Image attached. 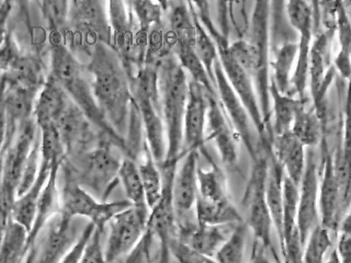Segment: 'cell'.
<instances>
[{
    "label": "cell",
    "instance_id": "cell-23",
    "mask_svg": "<svg viewBox=\"0 0 351 263\" xmlns=\"http://www.w3.org/2000/svg\"><path fill=\"white\" fill-rule=\"evenodd\" d=\"M291 27L288 32L285 33L283 40H279L274 45V49H270V68H271V82H274L280 92L292 96V77H293L294 68H295L296 60L299 54V40L291 38L287 34L293 31ZM299 38V36H298Z\"/></svg>",
    "mask_w": 351,
    "mask_h": 263
},
{
    "label": "cell",
    "instance_id": "cell-49",
    "mask_svg": "<svg viewBox=\"0 0 351 263\" xmlns=\"http://www.w3.org/2000/svg\"><path fill=\"white\" fill-rule=\"evenodd\" d=\"M267 253H268V251L263 248V245L255 240L248 263H271Z\"/></svg>",
    "mask_w": 351,
    "mask_h": 263
},
{
    "label": "cell",
    "instance_id": "cell-20",
    "mask_svg": "<svg viewBox=\"0 0 351 263\" xmlns=\"http://www.w3.org/2000/svg\"><path fill=\"white\" fill-rule=\"evenodd\" d=\"M206 138L214 142L223 164L230 167L235 166L239 160V136L228 115L225 114L217 96L213 95H208Z\"/></svg>",
    "mask_w": 351,
    "mask_h": 263
},
{
    "label": "cell",
    "instance_id": "cell-13",
    "mask_svg": "<svg viewBox=\"0 0 351 263\" xmlns=\"http://www.w3.org/2000/svg\"><path fill=\"white\" fill-rule=\"evenodd\" d=\"M214 86L219 103L222 105L225 114L228 115V120L233 125L239 140L244 142L245 147L254 162L263 153L261 140L250 113L225 76L219 60L214 66Z\"/></svg>",
    "mask_w": 351,
    "mask_h": 263
},
{
    "label": "cell",
    "instance_id": "cell-52",
    "mask_svg": "<svg viewBox=\"0 0 351 263\" xmlns=\"http://www.w3.org/2000/svg\"><path fill=\"white\" fill-rule=\"evenodd\" d=\"M147 263H156V262H154V261H153V260H151V261H148V262H147Z\"/></svg>",
    "mask_w": 351,
    "mask_h": 263
},
{
    "label": "cell",
    "instance_id": "cell-4",
    "mask_svg": "<svg viewBox=\"0 0 351 263\" xmlns=\"http://www.w3.org/2000/svg\"><path fill=\"white\" fill-rule=\"evenodd\" d=\"M195 10L203 27H206V30L217 44L219 63L222 65L225 76L250 113L259 140H261V151H263V148L272 145L274 135L267 129L265 121H263L261 103H259L254 80L245 69L241 68V65L233 58V55L230 51V43L228 42V36H224L214 25L211 19V14L208 10V3H195Z\"/></svg>",
    "mask_w": 351,
    "mask_h": 263
},
{
    "label": "cell",
    "instance_id": "cell-35",
    "mask_svg": "<svg viewBox=\"0 0 351 263\" xmlns=\"http://www.w3.org/2000/svg\"><path fill=\"white\" fill-rule=\"evenodd\" d=\"M292 134L306 148H316L321 145L324 136V122L314 108L302 107L296 113Z\"/></svg>",
    "mask_w": 351,
    "mask_h": 263
},
{
    "label": "cell",
    "instance_id": "cell-51",
    "mask_svg": "<svg viewBox=\"0 0 351 263\" xmlns=\"http://www.w3.org/2000/svg\"><path fill=\"white\" fill-rule=\"evenodd\" d=\"M25 263H34V249H33V247L29 250V252H27V259H25Z\"/></svg>",
    "mask_w": 351,
    "mask_h": 263
},
{
    "label": "cell",
    "instance_id": "cell-31",
    "mask_svg": "<svg viewBox=\"0 0 351 263\" xmlns=\"http://www.w3.org/2000/svg\"><path fill=\"white\" fill-rule=\"evenodd\" d=\"M270 99H271V112L274 123L271 125L272 134L281 135L292 129L296 113L306 102L302 101L296 97L289 96L280 92L274 82L270 80Z\"/></svg>",
    "mask_w": 351,
    "mask_h": 263
},
{
    "label": "cell",
    "instance_id": "cell-15",
    "mask_svg": "<svg viewBox=\"0 0 351 263\" xmlns=\"http://www.w3.org/2000/svg\"><path fill=\"white\" fill-rule=\"evenodd\" d=\"M3 145L1 153L8 149L19 132L20 126L34 118L36 99L40 91L23 86L3 84Z\"/></svg>",
    "mask_w": 351,
    "mask_h": 263
},
{
    "label": "cell",
    "instance_id": "cell-45",
    "mask_svg": "<svg viewBox=\"0 0 351 263\" xmlns=\"http://www.w3.org/2000/svg\"><path fill=\"white\" fill-rule=\"evenodd\" d=\"M169 250L171 257L178 263H217L214 258L195 251L177 237L170 240Z\"/></svg>",
    "mask_w": 351,
    "mask_h": 263
},
{
    "label": "cell",
    "instance_id": "cell-27",
    "mask_svg": "<svg viewBox=\"0 0 351 263\" xmlns=\"http://www.w3.org/2000/svg\"><path fill=\"white\" fill-rule=\"evenodd\" d=\"M49 75L45 74V68L40 58L33 55L21 54L3 69V84L23 86L41 91Z\"/></svg>",
    "mask_w": 351,
    "mask_h": 263
},
{
    "label": "cell",
    "instance_id": "cell-6",
    "mask_svg": "<svg viewBox=\"0 0 351 263\" xmlns=\"http://www.w3.org/2000/svg\"><path fill=\"white\" fill-rule=\"evenodd\" d=\"M270 16L271 3L257 1L254 5L250 25L247 30V41L250 42L254 54V74L258 99L267 129L272 134L271 99H270ZM274 135V134H272Z\"/></svg>",
    "mask_w": 351,
    "mask_h": 263
},
{
    "label": "cell",
    "instance_id": "cell-38",
    "mask_svg": "<svg viewBox=\"0 0 351 263\" xmlns=\"http://www.w3.org/2000/svg\"><path fill=\"white\" fill-rule=\"evenodd\" d=\"M43 14L44 20L47 22L51 42L63 41L67 34V27H69V16H71V3L60 1V0H49L38 3Z\"/></svg>",
    "mask_w": 351,
    "mask_h": 263
},
{
    "label": "cell",
    "instance_id": "cell-18",
    "mask_svg": "<svg viewBox=\"0 0 351 263\" xmlns=\"http://www.w3.org/2000/svg\"><path fill=\"white\" fill-rule=\"evenodd\" d=\"M71 25L76 33L88 38L93 47L98 43L111 47L112 33L107 3L99 0L71 1Z\"/></svg>",
    "mask_w": 351,
    "mask_h": 263
},
{
    "label": "cell",
    "instance_id": "cell-37",
    "mask_svg": "<svg viewBox=\"0 0 351 263\" xmlns=\"http://www.w3.org/2000/svg\"><path fill=\"white\" fill-rule=\"evenodd\" d=\"M204 156L210 162V168L204 169L200 166L197 167L199 197H202L204 200L213 201V202L230 200L222 171L212 160L211 157L208 156L206 151H204Z\"/></svg>",
    "mask_w": 351,
    "mask_h": 263
},
{
    "label": "cell",
    "instance_id": "cell-25",
    "mask_svg": "<svg viewBox=\"0 0 351 263\" xmlns=\"http://www.w3.org/2000/svg\"><path fill=\"white\" fill-rule=\"evenodd\" d=\"M271 147L274 157L285 170V177L300 186L306 167V147L291 131L274 136Z\"/></svg>",
    "mask_w": 351,
    "mask_h": 263
},
{
    "label": "cell",
    "instance_id": "cell-50",
    "mask_svg": "<svg viewBox=\"0 0 351 263\" xmlns=\"http://www.w3.org/2000/svg\"><path fill=\"white\" fill-rule=\"evenodd\" d=\"M339 231L351 235V211L343 216V221L340 223Z\"/></svg>",
    "mask_w": 351,
    "mask_h": 263
},
{
    "label": "cell",
    "instance_id": "cell-22",
    "mask_svg": "<svg viewBox=\"0 0 351 263\" xmlns=\"http://www.w3.org/2000/svg\"><path fill=\"white\" fill-rule=\"evenodd\" d=\"M177 238L179 240L202 255L214 258L228 238L234 226H208L188 219L177 222Z\"/></svg>",
    "mask_w": 351,
    "mask_h": 263
},
{
    "label": "cell",
    "instance_id": "cell-29",
    "mask_svg": "<svg viewBox=\"0 0 351 263\" xmlns=\"http://www.w3.org/2000/svg\"><path fill=\"white\" fill-rule=\"evenodd\" d=\"M269 168L266 182V197L269 210L271 214L272 222L277 231L280 242L283 235V181L285 170L272 153V147L269 149Z\"/></svg>",
    "mask_w": 351,
    "mask_h": 263
},
{
    "label": "cell",
    "instance_id": "cell-32",
    "mask_svg": "<svg viewBox=\"0 0 351 263\" xmlns=\"http://www.w3.org/2000/svg\"><path fill=\"white\" fill-rule=\"evenodd\" d=\"M136 162L145 191L146 202L152 211L162 199L164 189L162 170L152 156L147 144H145L140 155L137 156Z\"/></svg>",
    "mask_w": 351,
    "mask_h": 263
},
{
    "label": "cell",
    "instance_id": "cell-47",
    "mask_svg": "<svg viewBox=\"0 0 351 263\" xmlns=\"http://www.w3.org/2000/svg\"><path fill=\"white\" fill-rule=\"evenodd\" d=\"M97 226L93 223H88L85 228L82 229L80 234V238L76 241V244L71 247L69 250L60 263H80L82 261V255L85 252L86 247L88 242L90 240L91 236L95 233Z\"/></svg>",
    "mask_w": 351,
    "mask_h": 263
},
{
    "label": "cell",
    "instance_id": "cell-40",
    "mask_svg": "<svg viewBox=\"0 0 351 263\" xmlns=\"http://www.w3.org/2000/svg\"><path fill=\"white\" fill-rule=\"evenodd\" d=\"M189 5L195 25V51L197 53V58H200L203 65L206 67L212 82L215 85L214 66L219 60V51H217V44L213 41V38L208 34L206 27H203L200 20L197 18L195 9L192 7V3H189Z\"/></svg>",
    "mask_w": 351,
    "mask_h": 263
},
{
    "label": "cell",
    "instance_id": "cell-46",
    "mask_svg": "<svg viewBox=\"0 0 351 263\" xmlns=\"http://www.w3.org/2000/svg\"><path fill=\"white\" fill-rule=\"evenodd\" d=\"M104 228L97 227L91 236L90 240L86 247L80 263H108L106 250L102 246V234Z\"/></svg>",
    "mask_w": 351,
    "mask_h": 263
},
{
    "label": "cell",
    "instance_id": "cell-5",
    "mask_svg": "<svg viewBox=\"0 0 351 263\" xmlns=\"http://www.w3.org/2000/svg\"><path fill=\"white\" fill-rule=\"evenodd\" d=\"M131 84L144 138L152 156L160 167L167 157V135L160 107L157 66H143L131 77Z\"/></svg>",
    "mask_w": 351,
    "mask_h": 263
},
{
    "label": "cell",
    "instance_id": "cell-33",
    "mask_svg": "<svg viewBox=\"0 0 351 263\" xmlns=\"http://www.w3.org/2000/svg\"><path fill=\"white\" fill-rule=\"evenodd\" d=\"M0 263H25L29 248V231L19 223L9 219L3 226Z\"/></svg>",
    "mask_w": 351,
    "mask_h": 263
},
{
    "label": "cell",
    "instance_id": "cell-7",
    "mask_svg": "<svg viewBox=\"0 0 351 263\" xmlns=\"http://www.w3.org/2000/svg\"><path fill=\"white\" fill-rule=\"evenodd\" d=\"M113 147L115 146L112 142L104 140L89 151L73 157L80 159V168L77 170L76 175L63 166L64 170L77 184L101 201H107L110 193L119 182L122 159L117 157Z\"/></svg>",
    "mask_w": 351,
    "mask_h": 263
},
{
    "label": "cell",
    "instance_id": "cell-9",
    "mask_svg": "<svg viewBox=\"0 0 351 263\" xmlns=\"http://www.w3.org/2000/svg\"><path fill=\"white\" fill-rule=\"evenodd\" d=\"M41 134L36 118L27 121L20 126L14 142L1 153V224L5 226L11 217V211L18 197V188L31 151Z\"/></svg>",
    "mask_w": 351,
    "mask_h": 263
},
{
    "label": "cell",
    "instance_id": "cell-48",
    "mask_svg": "<svg viewBox=\"0 0 351 263\" xmlns=\"http://www.w3.org/2000/svg\"><path fill=\"white\" fill-rule=\"evenodd\" d=\"M340 263H351V235L339 233L337 246H336Z\"/></svg>",
    "mask_w": 351,
    "mask_h": 263
},
{
    "label": "cell",
    "instance_id": "cell-44",
    "mask_svg": "<svg viewBox=\"0 0 351 263\" xmlns=\"http://www.w3.org/2000/svg\"><path fill=\"white\" fill-rule=\"evenodd\" d=\"M140 31L149 34L152 29L164 22L165 3L153 1H129Z\"/></svg>",
    "mask_w": 351,
    "mask_h": 263
},
{
    "label": "cell",
    "instance_id": "cell-17",
    "mask_svg": "<svg viewBox=\"0 0 351 263\" xmlns=\"http://www.w3.org/2000/svg\"><path fill=\"white\" fill-rule=\"evenodd\" d=\"M322 171L319 173V218L323 227L332 234L339 230L340 223L343 218L341 195L334 168V156L329 151L328 142L325 135L321 142Z\"/></svg>",
    "mask_w": 351,
    "mask_h": 263
},
{
    "label": "cell",
    "instance_id": "cell-24",
    "mask_svg": "<svg viewBox=\"0 0 351 263\" xmlns=\"http://www.w3.org/2000/svg\"><path fill=\"white\" fill-rule=\"evenodd\" d=\"M71 102L60 82L49 74L36 99L34 118L38 129L43 126L58 125V121L69 109Z\"/></svg>",
    "mask_w": 351,
    "mask_h": 263
},
{
    "label": "cell",
    "instance_id": "cell-12",
    "mask_svg": "<svg viewBox=\"0 0 351 263\" xmlns=\"http://www.w3.org/2000/svg\"><path fill=\"white\" fill-rule=\"evenodd\" d=\"M151 210L130 206L110 221L107 244L104 247L108 263L129 255L147 231Z\"/></svg>",
    "mask_w": 351,
    "mask_h": 263
},
{
    "label": "cell",
    "instance_id": "cell-39",
    "mask_svg": "<svg viewBox=\"0 0 351 263\" xmlns=\"http://www.w3.org/2000/svg\"><path fill=\"white\" fill-rule=\"evenodd\" d=\"M119 182L125 192L126 200L136 208H148L145 191L143 186L140 171L135 159L124 157L121 162Z\"/></svg>",
    "mask_w": 351,
    "mask_h": 263
},
{
    "label": "cell",
    "instance_id": "cell-36",
    "mask_svg": "<svg viewBox=\"0 0 351 263\" xmlns=\"http://www.w3.org/2000/svg\"><path fill=\"white\" fill-rule=\"evenodd\" d=\"M173 54L180 63L181 67L190 75L191 80L202 86L210 95L217 96L211 78L206 67L195 51V42H181L173 47Z\"/></svg>",
    "mask_w": 351,
    "mask_h": 263
},
{
    "label": "cell",
    "instance_id": "cell-10",
    "mask_svg": "<svg viewBox=\"0 0 351 263\" xmlns=\"http://www.w3.org/2000/svg\"><path fill=\"white\" fill-rule=\"evenodd\" d=\"M65 171V170H64ZM60 212L71 218L84 217L97 227L104 228L110 221L126 208L132 206L128 200H99L93 193L84 189L65 171V184L60 193Z\"/></svg>",
    "mask_w": 351,
    "mask_h": 263
},
{
    "label": "cell",
    "instance_id": "cell-41",
    "mask_svg": "<svg viewBox=\"0 0 351 263\" xmlns=\"http://www.w3.org/2000/svg\"><path fill=\"white\" fill-rule=\"evenodd\" d=\"M248 229L246 222L234 226L228 238L214 257L217 263H245Z\"/></svg>",
    "mask_w": 351,
    "mask_h": 263
},
{
    "label": "cell",
    "instance_id": "cell-3",
    "mask_svg": "<svg viewBox=\"0 0 351 263\" xmlns=\"http://www.w3.org/2000/svg\"><path fill=\"white\" fill-rule=\"evenodd\" d=\"M157 69L160 107L167 135V157L164 164H178L184 157V122L189 79L175 54L162 58Z\"/></svg>",
    "mask_w": 351,
    "mask_h": 263
},
{
    "label": "cell",
    "instance_id": "cell-34",
    "mask_svg": "<svg viewBox=\"0 0 351 263\" xmlns=\"http://www.w3.org/2000/svg\"><path fill=\"white\" fill-rule=\"evenodd\" d=\"M336 36L339 51L335 56L334 67L341 79L351 80V20L343 3L338 1Z\"/></svg>",
    "mask_w": 351,
    "mask_h": 263
},
{
    "label": "cell",
    "instance_id": "cell-1",
    "mask_svg": "<svg viewBox=\"0 0 351 263\" xmlns=\"http://www.w3.org/2000/svg\"><path fill=\"white\" fill-rule=\"evenodd\" d=\"M89 58L87 71L99 107L110 125L126 140L135 110L129 71L120 55L108 44H96Z\"/></svg>",
    "mask_w": 351,
    "mask_h": 263
},
{
    "label": "cell",
    "instance_id": "cell-19",
    "mask_svg": "<svg viewBox=\"0 0 351 263\" xmlns=\"http://www.w3.org/2000/svg\"><path fill=\"white\" fill-rule=\"evenodd\" d=\"M208 95L197 82L189 79V95L184 122V155L189 151H206Z\"/></svg>",
    "mask_w": 351,
    "mask_h": 263
},
{
    "label": "cell",
    "instance_id": "cell-11",
    "mask_svg": "<svg viewBox=\"0 0 351 263\" xmlns=\"http://www.w3.org/2000/svg\"><path fill=\"white\" fill-rule=\"evenodd\" d=\"M285 12L291 27L299 34V54L292 77V96L306 102L305 92L308 85L310 55L314 38L313 3L292 0L285 3Z\"/></svg>",
    "mask_w": 351,
    "mask_h": 263
},
{
    "label": "cell",
    "instance_id": "cell-26",
    "mask_svg": "<svg viewBox=\"0 0 351 263\" xmlns=\"http://www.w3.org/2000/svg\"><path fill=\"white\" fill-rule=\"evenodd\" d=\"M58 160H64V159H52L41 156V166H40V171L36 182L25 192V195L16 197L14 202L10 219L27 228L29 233L32 229L33 223L36 219V208H38L40 197L47 186L55 162Z\"/></svg>",
    "mask_w": 351,
    "mask_h": 263
},
{
    "label": "cell",
    "instance_id": "cell-16",
    "mask_svg": "<svg viewBox=\"0 0 351 263\" xmlns=\"http://www.w3.org/2000/svg\"><path fill=\"white\" fill-rule=\"evenodd\" d=\"M73 221L74 218L60 211L49 219L40 234L41 238L33 246L34 263H60L62 261L80 238Z\"/></svg>",
    "mask_w": 351,
    "mask_h": 263
},
{
    "label": "cell",
    "instance_id": "cell-2",
    "mask_svg": "<svg viewBox=\"0 0 351 263\" xmlns=\"http://www.w3.org/2000/svg\"><path fill=\"white\" fill-rule=\"evenodd\" d=\"M82 65L74 53L63 41L51 42V71L49 74L60 82L67 92L71 101L84 113L102 136L120 148L124 155H128L126 142L110 125L107 118L99 107L93 93L91 82H88L84 75Z\"/></svg>",
    "mask_w": 351,
    "mask_h": 263
},
{
    "label": "cell",
    "instance_id": "cell-21",
    "mask_svg": "<svg viewBox=\"0 0 351 263\" xmlns=\"http://www.w3.org/2000/svg\"><path fill=\"white\" fill-rule=\"evenodd\" d=\"M197 160L199 151L184 153L176 170L173 184V201L177 222L188 219V215L195 210L199 197L197 186Z\"/></svg>",
    "mask_w": 351,
    "mask_h": 263
},
{
    "label": "cell",
    "instance_id": "cell-43",
    "mask_svg": "<svg viewBox=\"0 0 351 263\" xmlns=\"http://www.w3.org/2000/svg\"><path fill=\"white\" fill-rule=\"evenodd\" d=\"M332 246V233L321 224L313 230L307 239L303 253V263H324Z\"/></svg>",
    "mask_w": 351,
    "mask_h": 263
},
{
    "label": "cell",
    "instance_id": "cell-28",
    "mask_svg": "<svg viewBox=\"0 0 351 263\" xmlns=\"http://www.w3.org/2000/svg\"><path fill=\"white\" fill-rule=\"evenodd\" d=\"M65 160V159H64ZM64 160H58L55 162L52 173L49 175L47 186L42 192L40 200H38V208H36V219L33 223L32 229L29 233V248H32L36 244V239L41 234L45 225L49 219L54 216L55 214L60 211V193H58V173L62 169Z\"/></svg>",
    "mask_w": 351,
    "mask_h": 263
},
{
    "label": "cell",
    "instance_id": "cell-8",
    "mask_svg": "<svg viewBox=\"0 0 351 263\" xmlns=\"http://www.w3.org/2000/svg\"><path fill=\"white\" fill-rule=\"evenodd\" d=\"M268 151H263L261 156L252 162L254 164L243 197V204L246 208L247 214L245 222L255 236V240L263 245L267 251L271 252L274 259L280 263L277 252L272 244V228L274 226L266 197Z\"/></svg>",
    "mask_w": 351,
    "mask_h": 263
},
{
    "label": "cell",
    "instance_id": "cell-14",
    "mask_svg": "<svg viewBox=\"0 0 351 263\" xmlns=\"http://www.w3.org/2000/svg\"><path fill=\"white\" fill-rule=\"evenodd\" d=\"M299 208L296 227L305 246L313 230L321 224L319 218V167L315 148H306V167L299 186Z\"/></svg>",
    "mask_w": 351,
    "mask_h": 263
},
{
    "label": "cell",
    "instance_id": "cell-42",
    "mask_svg": "<svg viewBox=\"0 0 351 263\" xmlns=\"http://www.w3.org/2000/svg\"><path fill=\"white\" fill-rule=\"evenodd\" d=\"M299 186L285 177L283 181V235L282 240L280 242L281 250L285 245L290 240L298 230V208H299Z\"/></svg>",
    "mask_w": 351,
    "mask_h": 263
},
{
    "label": "cell",
    "instance_id": "cell-30",
    "mask_svg": "<svg viewBox=\"0 0 351 263\" xmlns=\"http://www.w3.org/2000/svg\"><path fill=\"white\" fill-rule=\"evenodd\" d=\"M195 216L197 224L208 226H228L245 222L241 214L230 200L213 202L200 197H197L195 203Z\"/></svg>",
    "mask_w": 351,
    "mask_h": 263
}]
</instances>
